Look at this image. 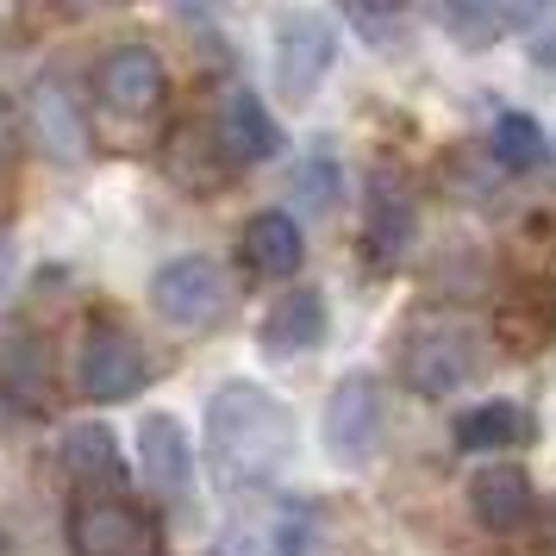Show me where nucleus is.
Returning a JSON list of instances; mask_svg holds the SVG:
<instances>
[{"label":"nucleus","instance_id":"obj_1","mask_svg":"<svg viewBox=\"0 0 556 556\" xmlns=\"http://www.w3.org/2000/svg\"><path fill=\"white\" fill-rule=\"evenodd\" d=\"M294 456V413L263 381H219L206 401V469L226 494H256Z\"/></svg>","mask_w":556,"mask_h":556},{"label":"nucleus","instance_id":"obj_2","mask_svg":"<svg viewBox=\"0 0 556 556\" xmlns=\"http://www.w3.org/2000/svg\"><path fill=\"white\" fill-rule=\"evenodd\" d=\"M401 381L426 401H451L456 388L481 376V331L463 313H413L394 338Z\"/></svg>","mask_w":556,"mask_h":556},{"label":"nucleus","instance_id":"obj_3","mask_svg":"<svg viewBox=\"0 0 556 556\" xmlns=\"http://www.w3.org/2000/svg\"><path fill=\"white\" fill-rule=\"evenodd\" d=\"M70 556H156V519L119 488H88L63 513Z\"/></svg>","mask_w":556,"mask_h":556},{"label":"nucleus","instance_id":"obj_4","mask_svg":"<svg viewBox=\"0 0 556 556\" xmlns=\"http://www.w3.org/2000/svg\"><path fill=\"white\" fill-rule=\"evenodd\" d=\"M151 381V356H144V344L131 338L119 319H88V331H81V351H76V388L81 401H131L138 388Z\"/></svg>","mask_w":556,"mask_h":556},{"label":"nucleus","instance_id":"obj_5","mask_svg":"<svg viewBox=\"0 0 556 556\" xmlns=\"http://www.w3.org/2000/svg\"><path fill=\"white\" fill-rule=\"evenodd\" d=\"M151 306L176 331H213L231 313V281L213 256H176L151 276Z\"/></svg>","mask_w":556,"mask_h":556},{"label":"nucleus","instance_id":"obj_6","mask_svg":"<svg viewBox=\"0 0 556 556\" xmlns=\"http://www.w3.org/2000/svg\"><path fill=\"white\" fill-rule=\"evenodd\" d=\"M381 426H388V401H381V381L376 376H344L331 388L326 413H319V438H326L331 463H369L381 451Z\"/></svg>","mask_w":556,"mask_h":556},{"label":"nucleus","instance_id":"obj_7","mask_svg":"<svg viewBox=\"0 0 556 556\" xmlns=\"http://www.w3.org/2000/svg\"><path fill=\"white\" fill-rule=\"evenodd\" d=\"M94 101L113 113V119H151L169 101V70L151 45H113V51L94 63Z\"/></svg>","mask_w":556,"mask_h":556},{"label":"nucleus","instance_id":"obj_8","mask_svg":"<svg viewBox=\"0 0 556 556\" xmlns=\"http://www.w3.org/2000/svg\"><path fill=\"white\" fill-rule=\"evenodd\" d=\"M413 238H419V206L406 194V181L394 169H376L363 188V256H369V269H401Z\"/></svg>","mask_w":556,"mask_h":556},{"label":"nucleus","instance_id":"obj_9","mask_svg":"<svg viewBox=\"0 0 556 556\" xmlns=\"http://www.w3.org/2000/svg\"><path fill=\"white\" fill-rule=\"evenodd\" d=\"M556 338V288L544 276H519L513 288H501L494 306V344L506 356H538Z\"/></svg>","mask_w":556,"mask_h":556},{"label":"nucleus","instance_id":"obj_10","mask_svg":"<svg viewBox=\"0 0 556 556\" xmlns=\"http://www.w3.org/2000/svg\"><path fill=\"white\" fill-rule=\"evenodd\" d=\"M0 401L26 419H45L56 401V369L45 331H7L0 338Z\"/></svg>","mask_w":556,"mask_h":556},{"label":"nucleus","instance_id":"obj_11","mask_svg":"<svg viewBox=\"0 0 556 556\" xmlns=\"http://www.w3.org/2000/svg\"><path fill=\"white\" fill-rule=\"evenodd\" d=\"M331 56H338V38L319 13H288L276 38V81L288 101H313V88L326 81Z\"/></svg>","mask_w":556,"mask_h":556},{"label":"nucleus","instance_id":"obj_12","mask_svg":"<svg viewBox=\"0 0 556 556\" xmlns=\"http://www.w3.org/2000/svg\"><path fill=\"white\" fill-rule=\"evenodd\" d=\"M469 513L488 538H519L538 519V488L519 463H488L469 481Z\"/></svg>","mask_w":556,"mask_h":556},{"label":"nucleus","instance_id":"obj_13","mask_svg":"<svg viewBox=\"0 0 556 556\" xmlns=\"http://www.w3.org/2000/svg\"><path fill=\"white\" fill-rule=\"evenodd\" d=\"M138 476L156 501H181L194 488V444H188L181 419H169V413L138 419Z\"/></svg>","mask_w":556,"mask_h":556},{"label":"nucleus","instance_id":"obj_14","mask_svg":"<svg viewBox=\"0 0 556 556\" xmlns=\"http://www.w3.org/2000/svg\"><path fill=\"white\" fill-rule=\"evenodd\" d=\"M213 138H219V151H226L231 169L269 163V156L281 151V126L269 119V106L256 101L251 88H226V101L213 113Z\"/></svg>","mask_w":556,"mask_h":556},{"label":"nucleus","instance_id":"obj_15","mask_svg":"<svg viewBox=\"0 0 556 556\" xmlns=\"http://www.w3.org/2000/svg\"><path fill=\"white\" fill-rule=\"evenodd\" d=\"M326 331H331V313H326V294L319 288H288L269 313H263V351L269 356H306V351H319L326 344Z\"/></svg>","mask_w":556,"mask_h":556},{"label":"nucleus","instance_id":"obj_16","mask_svg":"<svg viewBox=\"0 0 556 556\" xmlns=\"http://www.w3.org/2000/svg\"><path fill=\"white\" fill-rule=\"evenodd\" d=\"M238 251H244V269H251L256 281H288L301 276V256H306V238L301 226L288 219V213H251V226H244V238H238Z\"/></svg>","mask_w":556,"mask_h":556},{"label":"nucleus","instance_id":"obj_17","mask_svg":"<svg viewBox=\"0 0 556 556\" xmlns=\"http://www.w3.org/2000/svg\"><path fill=\"white\" fill-rule=\"evenodd\" d=\"M538 419L526 401H481L469 413H456V451L494 456V451H526Z\"/></svg>","mask_w":556,"mask_h":556},{"label":"nucleus","instance_id":"obj_18","mask_svg":"<svg viewBox=\"0 0 556 556\" xmlns=\"http://www.w3.org/2000/svg\"><path fill=\"white\" fill-rule=\"evenodd\" d=\"M438 7H444L451 38H463L469 51H481V45H494L501 31H526L551 0H438Z\"/></svg>","mask_w":556,"mask_h":556},{"label":"nucleus","instance_id":"obj_19","mask_svg":"<svg viewBox=\"0 0 556 556\" xmlns=\"http://www.w3.org/2000/svg\"><path fill=\"white\" fill-rule=\"evenodd\" d=\"M63 476L76 481V494L88 488H119L126 463H119V438L101 426V419H81V426L63 431Z\"/></svg>","mask_w":556,"mask_h":556},{"label":"nucleus","instance_id":"obj_20","mask_svg":"<svg viewBox=\"0 0 556 556\" xmlns=\"http://www.w3.org/2000/svg\"><path fill=\"white\" fill-rule=\"evenodd\" d=\"M31 131H38V144H45L56 163H76L81 144H88V119L76 113L70 88H63L56 76H45L38 88H31Z\"/></svg>","mask_w":556,"mask_h":556},{"label":"nucleus","instance_id":"obj_21","mask_svg":"<svg viewBox=\"0 0 556 556\" xmlns=\"http://www.w3.org/2000/svg\"><path fill=\"white\" fill-rule=\"evenodd\" d=\"M169 176H176L188 194H213V188L231 176V163H226V151H219L213 131H176V138H169Z\"/></svg>","mask_w":556,"mask_h":556},{"label":"nucleus","instance_id":"obj_22","mask_svg":"<svg viewBox=\"0 0 556 556\" xmlns=\"http://www.w3.org/2000/svg\"><path fill=\"white\" fill-rule=\"evenodd\" d=\"M488 156H494L501 169H513V176H531V169L551 156V138H544V126L526 119V113H501L494 131H488Z\"/></svg>","mask_w":556,"mask_h":556},{"label":"nucleus","instance_id":"obj_23","mask_svg":"<svg viewBox=\"0 0 556 556\" xmlns=\"http://www.w3.org/2000/svg\"><path fill=\"white\" fill-rule=\"evenodd\" d=\"M338 188H344L338 156H331L326 144H313V151L301 156V169H294V201H301L306 213H331V206H338Z\"/></svg>","mask_w":556,"mask_h":556},{"label":"nucleus","instance_id":"obj_24","mask_svg":"<svg viewBox=\"0 0 556 556\" xmlns=\"http://www.w3.org/2000/svg\"><path fill=\"white\" fill-rule=\"evenodd\" d=\"M20 151V119H13V106L0 101V176H7V163Z\"/></svg>","mask_w":556,"mask_h":556},{"label":"nucleus","instance_id":"obj_25","mask_svg":"<svg viewBox=\"0 0 556 556\" xmlns=\"http://www.w3.org/2000/svg\"><path fill=\"white\" fill-rule=\"evenodd\" d=\"M531 63H544V70H556V31H544V38H531Z\"/></svg>","mask_w":556,"mask_h":556},{"label":"nucleus","instance_id":"obj_26","mask_svg":"<svg viewBox=\"0 0 556 556\" xmlns=\"http://www.w3.org/2000/svg\"><path fill=\"white\" fill-rule=\"evenodd\" d=\"M38 13H63V20H76V13H88V0H31Z\"/></svg>","mask_w":556,"mask_h":556},{"label":"nucleus","instance_id":"obj_27","mask_svg":"<svg viewBox=\"0 0 556 556\" xmlns=\"http://www.w3.org/2000/svg\"><path fill=\"white\" fill-rule=\"evenodd\" d=\"M544 556H556V501L544 506Z\"/></svg>","mask_w":556,"mask_h":556},{"label":"nucleus","instance_id":"obj_28","mask_svg":"<svg viewBox=\"0 0 556 556\" xmlns=\"http://www.w3.org/2000/svg\"><path fill=\"white\" fill-rule=\"evenodd\" d=\"M7 276H13V256L0 251V301H7Z\"/></svg>","mask_w":556,"mask_h":556},{"label":"nucleus","instance_id":"obj_29","mask_svg":"<svg viewBox=\"0 0 556 556\" xmlns=\"http://www.w3.org/2000/svg\"><path fill=\"white\" fill-rule=\"evenodd\" d=\"M0 556H13V531L0 526Z\"/></svg>","mask_w":556,"mask_h":556}]
</instances>
